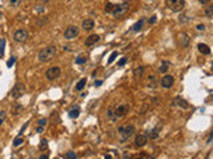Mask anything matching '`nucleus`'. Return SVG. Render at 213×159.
Returning a JSON list of instances; mask_svg holds the SVG:
<instances>
[{"mask_svg": "<svg viewBox=\"0 0 213 159\" xmlns=\"http://www.w3.org/2000/svg\"><path fill=\"white\" fill-rule=\"evenodd\" d=\"M55 56H56V48L51 45V47L43 48V49L39 52L37 59L40 63H48V61H51Z\"/></svg>", "mask_w": 213, "mask_h": 159, "instance_id": "f257e3e1", "label": "nucleus"}, {"mask_svg": "<svg viewBox=\"0 0 213 159\" xmlns=\"http://www.w3.org/2000/svg\"><path fill=\"white\" fill-rule=\"evenodd\" d=\"M129 11V4L128 3H123L119 4V6H115V10L112 12V15L116 17V19H120V17H124Z\"/></svg>", "mask_w": 213, "mask_h": 159, "instance_id": "f03ea898", "label": "nucleus"}, {"mask_svg": "<svg viewBox=\"0 0 213 159\" xmlns=\"http://www.w3.org/2000/svg\"><path fill=\"white\" fill-rule=\"evenodd\" d=\"M168 8H171L173 12H180L183 11L185 6V0H165Z\"/></svg>", "mask_w": 213, "mask_h": 159, "instance_id": "7ed1b4c3", "label": "nucleus"}, {"mask_svg": "<svg viewBox=\"0 0 213 159\" xmlns=\"http://www.w3.org/2000/svg\"><path fill=\"white\" fill-rule=\"evenodd\" d=\"M119 134L121 135L123 139H128L129 137H132L133 134H135V126L133 125H125V126L119 127Z\"/></svg>", "mask_w": 213, "mask_h": 159, "instance_id": "20e7f679", "label": "nucleus"}, {"mask_svg": "<svg viewBox=\"0 0 213 159\" xmlns=\"http://www.w3.org/2000/svg\"><path fill=\"white\" fill-rule=\"evenodd\" d=\"M77 36H79V28L76 25H69L64 32V37L67 40H72V39L77 37Z\"/></svg>", "mask_w": 213, "mask_h": 159, "instance_id": "39448f33", "label": "nucleus"}, {"mask_svg": "<svg viewBox=\"0 0 213 159\" xmlns=\"http://www.w3.org/2000/svg\"><path fill=\"white\" fill-rule=\"evenodd\" d=\"M13 39L17 43H24L28 40V32L25 29H17L15 33H13Z\"/></svg>", "mask_w": 213, "mask_h": 159, "instance_id": "423d86ee", "label": "nucleus"}, {"mask_svg": "<svg viewBox=\"0 0 213 159\" xmlns=\"http://www.w3.org/2000/svg\"><path fill=\"white\" fill-rule=\"evenodd\" d=\"M60 74H61V69L59 66H52V68H50L47 70L46 76L48 80H56V78L60 77Z\"/></svg>", "mask_w": 213, "mask_h": 159, "instance_id": "0eeeda50", "label": "nucleus"}, {"mask_svg": "<svg viewBox=\"0 0 213 159\" xmlns=\"http://www.w3.org/2000/svg\"><path fill=\"white\" fill-rule=\"evenodd\" d=\"M24 90H25V86L23 84H17V85L12 89V97L13 98H20V97L24 94Z\"/></svg>", "mask_w": 213, "mask_h": 159, "instance_id": "6e6552de", "label": "nucleus"}, {"mask_svg": "<svg viewBox=\"0 0 213 159\" xmlns=\"http://www.w3.org/2000/svg\"><path fill=\"white\" fill-rule=\"evenodd\" d=\"M129 105H127V104H123V105H119L117 108H116V110H115V113H116V117L119 118V117H124L125 114L129 112Z\"/></svg>", "mask_w": 213, "mask_h": 159, "instance_id": "1a4fd4ad", "label": "nucleus"}, {"mask_svg": "<svg viewBox=\"0 0 213 159\" xmlns=\"http://www.w3.org/2000/svg\"><path fill=\"white\" fill-rule=\"evenodd\" d=\"M173 82H175V78H173V76H171V74H167V76H164L161 78V81H160V84H161L163 88H171L173 85Z\"/></svg>", "mask_w": 213, "mask_h": 159, "instance_id": "9d476101", "label": "nucleus"}, {"mask_svg": "<svg viewBox=\"0 0 213 159\" xmlns=\"http://www.w3.org/2000/svg\"><path fill=\"white\" fill-rule=\"evenodd\" d=\"M146 141H148V137L144 134H139L135 139V146L136 147H143V146L146 145Z\"/></svg>", "mask_w": 213, "mask_h": 159, "instance_id": "9b49d317", "label": "nucleus"}, {"mask_svg": "<svg viewBox=\"0 0 213 159\" xmlns=\"http://www.w3.org/2000/svg\"><path fill=\"white\" fill-rule=\"evenodd\" d=\"M99 40H100V36H97V35H91V36H88L87 40H85V45L92 47V45H95Z\"/></svg>", "mask_w": 213, "mask_h": 159, "instance_id": "f8f14e48", "label": "nucleus"}, {"mask_svg": "<svg viewBox=\"0 0 213 159\" xmlns=\"http://www.w3.org/2000/svg\"><path fill=\"white\" fill-rule=\"evenodd\" d=\"M179 43L181 44V47H184V48H186L189 45V37H188V35L186 33H180L179 35Z\"/></svg>", "mask_w": 213, "mask_h": 159, "instance_id": "ddd939ff", "label": "nucleus"}, {"mask_svg": "<svg viewBox=\"0 0 213 159\" xmlns=\"http://www.w3.org/2000/svg\"><path fill=\"white\" fill-rule=\"evenodd\" d=\"M81 26H83V29H84V31H91V29L93 28V26H95V21L91 20V19H85V20L83 21Z\"/></svg>", "mask_w": 213, "mask_h": 159, "instance_id": "4468645a", "label": "nucleus"}, {"mask_svg": "<svg viewBox=\"0 0 213 159\" xmlns=\"http://www.w3.org/2000/svg\"><path fill=\"white\" fill-rule=\"evenodd\" d=\"M79 114H80V108L76 105V106H72V108L69 109V113H68V116L72 118V119H75V118H77L79 117Z\"/></svg>", "mask_w": 213, "mask_h": 159, "instance_id": "2eb2a0df", "label": "nucleus"}, {"mask_svg": "<svg viewBox=\"0 0 213 159\" xmlns=\"http://www.w3.org/2000/svg\"><path fill=\"white\" fill-rule=\"evenodd\" d=\"M160 130H161V125H159V126H156V127H154V129L152 130V131H150L149 132V138L150 139H156L157 138V137H159V134H160Z\"/></svg>", "mask_w": 213, "mask_h": 159, "instance_id": "dca6fc26", "label": "nucleus"}, {"mask_svg": "<svg viewBox=\"0 0 213 159\" xmlns=\"http://www.w3.org/2000/svg\"><path fill=\"white\" fill-rule=\"evenodd\" d=\"M198 51L200 53H202V55H209L211 53V49H209V47L205 45V44H198Z\"/></svg>", "mask_w": 213, "mask_h": 159, "instance_id": "f3484780", "label": "nucleus"}, {"mask_svg": "<svg viewBox=\"0 0 213 159\" xmlns=\"http://www.w3.org/2000/svg\"><path fill=\"white\" fill-rule=\"evenodd\" d=\"M175 105H179L180 108H183V109L189 108V104H188V102H185V101H184V100H181V98H176Z\"/></svg>", "mask_w": 213, "mask_h": 159, "instance_id": "a211bd4d", "label": "nucleus"}, {"mask_svg": "<svg viewBox=\"0 0 213 159\" xmlns=\"http://www.w3.org/2000/svg\"><path fill=\"white\" fill-rule=\"evenodd\" d=\"M144 73V66H139V68H136L135 70H133V76H135V78L137 77H141Z\"/></svg>", "mask_w": 213, "mask_h": 159, "instance_id": "6ab92c4d", "label": "nucleus"}, {"mask_svg": "<svg viewBox=\"0 0 213 159\" xmlns=\"http://www.w3.org/2000/svg\"><path fill=\"white\" fill-rule=\"evenodd\" d=\"M85 84H87V80H85V78H81V80H80V81L76 84V90H83L84 86H85Z\"/></svg>", "mask_w": 213, "mask_h": 159, "instance_id": "aec40b11", "label": "nucleus"}, {"mask_svg": "<svg viewBox=\"0 0 213 159\" xmlns=\"http://www.w3.org/2000/svg\"><path fill=\"white\" fill-rule=\"evenodd\" d=\"M168 66H169V63H168V61H164L163 65L159 66V72L160 73H165L167 70H168Z\"/></svg>", "mask_w": 213, "mask_h": 159, "instance_id": "412c9836", "label": "nucleus"}, {"mask_svg": "<svg viewBox=\"0 0 213 159\" xmlns=\"http://www.w3.org/2000/svg\"><path fill=\"white\" fill-rule=\"evenodd\" d=\"M143 24H144V20H140V21H137V23L135 24V25H133V31H135V32H139V31L141 29V28H143Z\"/></svg>", "mask_w": 213, "mask_h": 159, "instance_id": "4be33fe9", "label": "nucleus"}, {"mask_svg": "<svg viewBox=\"0 0 213 159\" xmlns=\"http://www.w3.org/2000/svg\"><path fill=\"white\" fill-rule=\"evenodd\" d=\"M204 13H205L206 16H212L213 15V6L208 4V6L205 7V10H204Z\"/></svg>", "mask_w": 213, "mask_h": 159, "instance_id": "5701e85b", "label": "nucleus"}, {"mask_svg": "<svg viewBox=\"0 0 213 159\" xmlns=\"http://www.w3.org/2000/svg\"><path fill=\"white\" fill-rule=\"evenodd\" d=\"M104 10H105V12H108V13L111 12V13H112V12H113V10H115V6H113L112 3H106Z\"/></svg>", "mask_w": 213, "mask_h": 159, "instance_id": "b1692460", "label": "nucleus"}, {"mask_svg": "<svg viewBox=\"0 0 213 159\" xmlns=\"http://www.w3.org/2000/svg\"><path fill=\"white\" fill-rule=\"evenodd\" d=\"M23 138H21V137H19V138H16L15 141H13V146H15V147H19L20 145H23Z\"/></svg>", "mask_w": 213, "mask_h": 159, "instance_id": "393cba45", "label": "nucleus"}, {"mask_svg": "<svg viewBox=\"0 0 213 159\" xmlns=\"http://www.w3.org/2000/svg\"><path fill=\"white\" fill-rule=\"evenodd\" d=\"M4 45H6V40L0 39V56H3L4 53Z\"/></svg>", "mask_w": 213, "mask_h": 159, "instance_id": "a878e982", "label": "nucleus"}, {"mask_svg": "<svg viewBox=\"0 0 213 159\" xmlns=\"http://www.w3.org/2000/svg\"><path fill=\"white\" fill-rule=\"evenodd\" d=\"M6 117H7L6 112H3V110H0V126H2V125H3V122L6 121Z\"/></svg>", "mask_w": 213, "mask_h": 159, "instance_id": "bb28decb", "label": "nucleus"}, {"mask_svg": "<svg viewBox=\"0 0 213 159\" xmlns=\"http://www.w3.org/2000/svg\"><path fill=\"white\" fill-rule=\"evenodd\" d=\"M108 117H109L111 119H112V121H115V119L117 118V117H116V113H115L112 109H109V110H108Z\"/></svg>", "mask_w": 213, "mask_h": 159, "instance_id": "cd10ccee", "label": "nucleus"}, {"mask_svg": "<svg viewBox=\"0 0 213 159\" xmlns=\"http://www.w3.org/2000/svg\"><path fill=\"white\" fill-rule=\"evenodd\" d=\"M8 2H10V4L12 7H19L20 3H21V0H8Z\"/></svg>", "mask_w": 213, "mask_h": 159, "instance_id": "c85d7f7f", "label": "nucleus"}, {"mask_svg": "<svg viewBox=\"0 0 213 159\" xmlns=\"http://www.w3.org/2000/svg\"><path fill=\"white\" fill-rule=\"evenodd\" d=\"M117 57V52H113L112 55H111V57H109V60H108V64H112L113 61H115V59Z\"/></svg>", "mask_w": 213, "mask_h": 159, "instance_id": "c756f323", "label": "nucleus"}, {"mask_svg": "<svg viewBox=\"0 0 213 159\" xmlns=\"http://www.w3.org/2000/svg\"><path fill=\"white\" fill-rule=\"evenodd\" d=\"M87 63V59H85V57H77V59H76V64H85Z\"/></svg>", "mask_w": 213, "mask_h": 159, "instance_id": "7c9ffc66", "label": "nucleus"}, {"mask_svg": "<svg viewBox=\"0 0 213 159\" xmlns=\"http://www.w3.org/2000/svg\"><path fill=\"white\" fill-rule=\"evenodd\" d=\"M39 147H40V150H46V149H47V141L43 139L41 142H40V146H39Z\"/></svg>", "mask_w": 213, "mask_h": 159, "instance_id": "2f4dec72", "label": "nucleus"}, {"mask_svg": "<svg viewBox=\"0 0 213 159\" xmlns=\"http://www.w3.org/2000/svg\"><path fill=\"white\" fill-rule=\"evenodd\" d=\"M76 157H77V155H76V154H75L73 151L67 153V155H65V158H69V159H71V158H76Z\"/></svg>", "mask_w": 213, "mask_h": 159, "instance_id": "473e14b6", "label": "nucleus"}, {"mask_svg": "<svg viewBox=\"0 0 213 159\" xmlns=\"http://www.w3.org/2000/svg\"><path fill=\"white\" fill-rule=\"evenodd\" d=\"M39 126H46L47 125V119L46 118H43V119H39Z\"/></svg>", "mask_w": 213, "mask_h": 159, "instance_id": "72a5a7b5", "label": "nucleus"}, {"mask_svg": "<svg viewBox=\"0 0 213 159\" xmlns=\"http://www.w3.org/2000/svg\"><path fill=\"white\" fill-rule=\"evenodd\" d=\"M125 63H127V57H123V59L119 61V66H123V65L125 64Z\"/></svg>", "mask_w": 213, "mask_h": 159, "instance_id": "f704fd0d", "label": "nucleus"}, {"mask_svg": "<svg viewBox=\"0 0 213 159\" xmlns=\"http://www.w3.org/2000/svg\"><path fill=\"white\" fill-rule=\"evenodd\" d=\"M196 28H197V31H205V25H204V24H198Z\"/></svg>", "mask_w": 213, "mask_h": 159, "instance_id": "c9c22d12", "label": "nucleus"}, {"mask_svg": "<svg viewBox=\"0 0 213 159\" xmlns=\"http://www.w3.org/2000/svg\"><path fill=\"white\" fill-rule=\"evenodd\" d=\"M13 64H15V59H11V60L7 63V65H8V66H12Z\"/></svg>", "mask_w": 213, "mask_h": 159, "instance_id": "e433bc0d", "label": "nucleus"}, {"mask_svg": "<svg viewBox=\"0 0 213 159\" xmlns=\"http://www.w3.org/2000/svg\"><path fill=\"white\" fill-rule=\"evenodd\" d=\"M101 84H103V81H95V86H100Z\"/></svg>", "mask_w": 213, "mask_h": 159, "instance_id": "4c0bfd02", "label": "nucleus"}, {"mask_svg": "<svg viewBox=\"0 0 213 159\" xmlns=\"http://www.w3.org/2000/svg\"><path fill=\"white\" fill-rule=\"evenodd\" d=\"M200 3H201V4H202V6H204V4L209 3V0H200Z\"/></svg>", "mask_w": 213, "mask_h": 159, "instance_id": "58836bf2", "label": "nucleus"}, {"mask_svg": "<svg viewBox=\"0 0 213 159\" xmlns=\"http://www.w3.org/2000/svg\"><path fill=\"white\" fill-rule=\"evenodd\" d=\"M212 138H213V131L211 132V135H209V138H208V143H209V142H211V141H212Z\"/></svg>", "mask_w": 213, "mask_h": 159, "instance_id": "ea45409f", "label": "nucleus"}, {"mask_svg": "<svg viewBox=\"0 0 213 159\" xmlns=\"http://www.w3.org/2000/svg\"><path fill=\"white\" fill-rule=\"evenodd\" d=\"M43 127H44V126H39V127H37V132H41V131H43Z\"/></svg>", "mask_w": 213, "mask_h": 159, "instance_id": "a19ab883", "label": "nucleus"}, {"mask_svg": "<svg viewBox=\"0 0 213 159\" xmlns=\"http://www.w3.org/2000/svg\"><path fill=\"white\" fill-rule=\"evenodd\" d=\"M154 21H156V17H152V19H150V20H149V23H152V24H153V23H154Z\"/></svg>", "mask_w": 213, "mask_h": 159, "instance_id": "79ce46f5", "label": "nucleus"}, {"mask_svg": "<svg viewBox=\"0 0 213 159\" xmlns=\"http://www.w3.org/2000/svg\"><path fill=\"white\" fill-rule=\"evenodd\" d=\"M212 68H213V64H212Z\"/></svg>", "mask_w": 213, "mask_h": 159, "instance_id": "37998d69", "label": "nucleus"}]
</instances>
